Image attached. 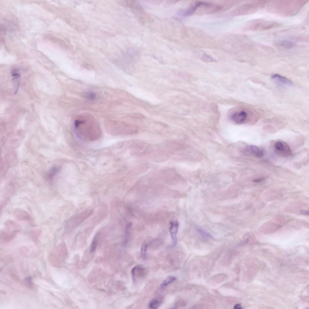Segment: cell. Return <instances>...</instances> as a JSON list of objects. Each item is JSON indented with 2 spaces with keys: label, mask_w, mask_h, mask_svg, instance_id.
<instances>
[{
  "label": "cell",
  "mask_w": 309,
  "mask_h": 309,
  "mask_svg": "<svg viewBox=\"0 0 309 309\" xmlns=\"http://www.w3.org/2000/svg\"><path fill=\"white\" fill-rule=\"evenodd\" d=\"M308 0H277L269 2V11L284 16L296 14Z\"/></svg>",
  "instance_id": "obj_1"
},
{
  "label": "cell",
  "mask_w": 309,
  "mask_h": 309,
  "mask_svg": "<svg viewBox=\"0 0 309 309\" xmlns=\"http://www.w3.org/2000/svg\"><path fill=\"white\" fill-rule=\"evenodd\" d=\"M74 126L79 135L87 140H95L100 135L98 126L90 121L88 122L83 119H77L74 121Z\"/></svg>",
  "instance_id": "obj_2"
},
{
  "label": "cell",
  "mask_w": 309,
  "mask_h": 309,
  "mask_svg": "<svg viewBox=\"0 0 309 309\" xmlns=\"http://www.w3.org/2000/svg\"><path fill=\"white\" fill-rule=\"evenodd\" d=\"M268 2V1H252L238 7L234 10L233 14L237 15L253 13L263 8Z\"/></svg>",
  "instance_id": "obj_3"
},
{
  "label": "cell",
  "mask_w": 309,
  "mask_h": 309,
  "mask_svg": "<svg viewBox=\"0 0 309 309\" xmlns=\"http://www.w3.org/2000/svg\"><path fill=\"white\" fill-rule=\"evenodd\" d=\"M281 24L275 21L263 19H256L249 22L245 29L251 30H264L279 27Z\"/></svg>",
  "instance_id": "obj_4"
},
{
  "label": "cell",
  "mask_w": 309,
  "mask_h": 309,
  "mask_svg": "<svg viewBox=\"0 0 309 309\" xmlns=\"http://www.w3.org/2000/svg\"><path fill=\"white\" fill-rule=\"evenodd\" d=\"M274 148L276 152L280 156L287 157L291 154L290 147L284 142L279 141L276 142L274 144Z\"/></svg>",
  "instance_id": "obj_5"
},
{
  "label": "cell",
  "mask_w": 309,
  "mask_h": 309,
  "mask_svg": "<svg viewBox=\"0 0 309 309\" xmlns=\"http://www.w3.org/2000/svg\"><path fill=\"white\" fill-rule=\"evenodd\" d=\"M15 218L20 221H29L31 219L30 215L26 211L20 209H16L13 212Z\"/></svg>",
  "instance_id": "obj_6"
},
{
  "label": "cell",
  "mask_w": 309,
  "mask_h": 309,
  "mask_svg": "<svg viewBox=\"0 0 309 309\" xmlns=\"http://www.w3.org/2000/svg\"><path fill=\"white\" fill-rule=\"evenodd\" d=\"M271 78L278 85L282 86H290L292 85L291 81L287 78L278 74L272 75Z\"/></svg>",
  "instance_id": "obj_7"
},
{
  "label": "cell",
  "mask_w": 309,
  "mask_h": 309,
  "mask_svg": "<svg viewBox=\"0 0 309 309\" xmlns=\"http://www.w3.org/2000/svg\"><path fill=\"white\" fill-rule=\"evenodd\" d=\"M170 226L169 228V231L172 239L173 244L174 247H175L177 243V237L179 223L177 221L175 220L170 221Z\"/></svg>",
  "instance_id": "obj_8"
},
{
  "label": "cell",
  "mask_w": 309,
  "mask_h": 309,
  "mask_svg": "<svg viewBox=\"0 0 309 309\" xmlns=\"http://www.w3.org/2000/svg\"><path fill=\"white\" fill-rule=\"evenodd\" d=\"M132 280L135 282L138 279L143 277L145 273V269L143 267L137 265L134 267L131 271Z\"/></svg>",
  "instance_id": "obj_9"
},
{
  "label": "cell",
  "mask_w": 309,
  "mask_h": 309,
  "mask_svg": "<svg viewBox=\"0 0 309 309\" xmlns=\"http://www.w3.org/2000/svg\"><path fill=\"white\" fill-rule=\"evenodd\" d=\"M17 233L6 230L1 231L0 233L1 242L3 243L9 242L15 237Z\"/></svg>",
  "instance_id": "obj_10"
},
{
  "label": "cell",
  "mask_w": 309,
  "mask_h": 309,
  "mask_svg": "<svg viewBox=\"0 0 309 309\" xmlns=\"http://www.w3.org/2000/svg\"><path fill=\"white\" fill-rule=\"evenodd\" d=\"M5 228L6 230L17 233L21 231V228L13 221L9 220L5 223Z\"/></svg>",
  "instance_id": "obj_11"
},
{
  "label": "cell",
  "mask_w": 309,
  "mask_h": 309,
  "mask_svg": "<svg viewBox=\"0 0 309 309\" xmlns=\"http://www.w3.org/2000/svg\"><path fill=\"white\" fill-rule=\"evenodd\" d=\"M247 117L246 113L244 111L237 112L231 116V119L233 121L238 124L244 123Z\"/></svg>",
  "instance_id": "obj_12"
},
{
  "label": "cell",
  "mask_w": 309,
  "mask_h": 309,
  "mask_svg": "<svg viewBox=\"0 0 309 309\" xmlns=\"http://www.w3.org/2000/svg\"><path fill=\"white\" fill-rule=\"evenodd\" d=\"M274 45L277 46L283 47L285 49H289L295 45V43L292 41L286 40H276L273 42Z\"/></svg>",
  "instance_id": "obj_13"
},
{
  "label": "cell",
  "mask_w": 309,
  "mask_h": 309,
  "mask_svg": "<svg viewBox=\"0 0 309 309\" xmlns=\"http://www.w3.org/2000/svg\"><path fill=\"white\" fill-rule=\"evenodd\" d=\"M151 243L150 240L147 239L145 241L142 245L141 253L142 258L145 260L147 257V250L148 246Z\"/></svg>",
  "instance_id": "obj_14"
},
{
  "label": "cell",
  "mask_w": 309,
  "mask_h": 309,
  "mask_svg": "<svg viewBox=\"0 0 309 309\" xmlns=\"http://www.w3.org/2000/svg\"><path fill=\"white\" fill-rule=\"evenodd\" d=\"M249 149L251 153L257 157H262L263 155V152L255 145H250Z\"/></svg>",
  "instance_id": "obj_15"
},
{
  "label": "cell",
  "mask_w": 309,
  "mask_h": 309,
  "mask_svg": "<svg viewBox=\"0 0 309 309\" xmlns=\"http://www.w3.org/2000/svg\"><path fill=\"white\" fill-rule=\"evenodd\" d=\"M176 279V278L174 276H168L161 284L160 286V290L161 291L164 290L169 284L174 282Z\"/></svg>",
  "instance_id": "obj_16"
},
{
  "label": "cell",
  "mask_w": 309,
  "mask_h": 309,
  "mask_svg": "<svg viewBox=\"0 0 309 309\" xmlns=\"http://www.w3.org/2000/svg\"><path fill=\"white\" fill-rule=\"evenodd\" d=\"M85 97L90 101L94 100L96 98V94L93 92L89 91L86 92L84 94Z\"/></svg>",
  "instance_id": "obj_17"
},
{
  "label": "cell",
  "mask_w": 309,
  "mask_h": 309,
  "mask_svg": "<svg viewBox=\"0 0 309 309\" xmlns=\"http://www.w3.org/2000/svg\"><path fill=\"white\" fill-rule=\"evenodd\" d=\"M41 233V230L40 229L32 230L30 233V235L33 239H37L40 236Z\"/></svg>",
  "instance_id": "obj_18"
},
{
  "label": "cell",
  "mask_w": 309,
  "mask_h": 309,
  "mask_svg": "<svg viewBox=\"0 0 309 309\" xmlns=\"http://www.w3.org/2000/svg\"><path fill=\"white\" fill-rule=\"evenodd\" d=\"M159 304V301L156 299L152 300L149 303V307L150 308L152 309H156Z\"/></svg>",
  "instance_id": "obj_19"
},
{
  "label": "cell",
  "mask_w": 309,
  "mask_h": 309,
  "mask_svg": "<svg viewBox=\"0 0 309 309\" xmlns=\"http://www.w3.org/2000/svg\"><path fill=\"white\" fill-rule=\"evenodd\" d=\"M131 225V223H129L127 224L126 226L125 238L124 240L125 244L127 242L128 240L129 237L130 235V231Z\"/></svg>",
  "instance_id": "obj_20"
},
{
  "label": "cell",
  "mask_w": 309,
  "mask_h": 309,
  "mask_svg": "<svg viewBox=\"0 0 309 309\" xmlns=\"http://www.w3.org/2000/svg\"><path fill=\"white\" fill-rule=\"evenodd\" d=\"M202 60L205 62H214L215 60L210 56L206 54H204L202 57Z\"/></svg>",
  "instance_id": "obj_21"
},
{
  "label": "cell",
  "mask_w": 309,
  "mask_h": 309,
  "mask_svg": "<svg viewBox=\"0 0 309 309\" xmlns=\"http://www.w3.org/2000/svg\"><path fill=\"white\" fill-rule=\"evenodd\" d=\"M11 75L14 79L18 78L20 77V74H19V71L17 69H14L11 72Z\"/></svg>",
  "instance_id": "obj_22"
},
{
  "label": "cell",
  "mask_w": 309,
  "mask_h": 309,
  "mask_svg": "<svg viewBox=\"0 0 309 309\" xmlns=\"http://www.w3.org/2000/svg\"><path fill=\"white\" fill-rule=\"evenodd\" d=\"M97 246V241L96 240H94L92 241L91 245L90 251L91 252L94 251L96 249Z\"/></svg>",
  "instance_id": "obj_23"
},
{
  "label": "cell",
  "mask_w": 309,
  "mask_h": 309,
  "mask_svg": "<svg viewBox=\"0 0 309 309\" xmlns=\"http://www.w3.org/2000/svg\"><path fill=\"white\" fill-rule=\"evenodd\" d=\"M57 168H54L52 169L51 171L49 172V176L50 177H51L54 174L56 173L57 171Z\"/></svg>",
  "instance_id": "obj_24"
},
{
  "label": "cell",
  "mask_w": 309,
  "mask_h": 309,
  "mask_svg": "<svg viewBox=\"0 0 309 309\" xmlns=\"http://www.w3.org/2000/svg\"><path fill=\"white\" fill-rule=\"evenodd\" d=\"M25 280L26 282H27L28 284L32 285L31 282V277L28 276L26 277L25 279Z\"/></svg>",
  "instance_id": "obj_25"
},
{
  "label": "cell",
  "mask_w": 309,
  "mask_h": 309,
  "mask_svg": "<svg viewBox=\"0 0 309 309\" xmlns=\"http://www.w3.org/2000/svg\"><path fill=\"white\" fill-rule=\"evenodd\" d=\"M300 212L301 213L304 215H309L308 211L301 210H300Z\"/></svg>",
  "instance_id": "obj_26"
},
{
  "label": "cell",
  "mask_w": 309,
  "mask_h": 309,
  "mask_svg": "<svg viewBox=\"0 0 309 309\" xmlns=\"http://www.w3.org/2000/svg\"><path fill=\"white\" fill-rule=\"evenodd\" d=\"M263 178H258L254 180H253V181L254 182L258 183L263 181Z\"/></svg>",
  "instance_id": "obj_27"
},
{
  "label": "cell",
  "mask_w": 309,
  "mask_h": 309,
  "mask_svg": "<svg viewBox=\"0 0 309 309\" xmlns=\"http://www.w3.org/2000/svg\"><path fill=\"white\" fill-rule=\"evenodd\" d=\"M241 308V307L240 304H237L234 306V309H240Z\"/></svg>",
  "instance_id": "obj_28"
}]
</instances>
